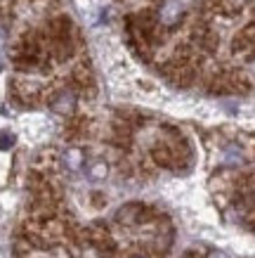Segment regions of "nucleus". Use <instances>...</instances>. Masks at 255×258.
Listing matches in <instances>:
<instances>
[{
  "mask_svg": "<svg viewBox=\"0 0 255 258\" xmlns=\"http://www.w3.org/2000/svg\"><path fill=\"white\" fill-rule=\"evenodd\" d=\"M182 3H178V0H168L165 5L161 8V22L165 24V26H175V24L182 19Z\"/></svg>",
  "mask_w": 255,
  "mask_h": 258,
  "instance_id": "1",
  "label": "nucleus"
},
{
  "mask_svg": "<svg viewBox=\"0 0 255 258\" xmlns=\"http://www.w3.org/2000/svg\"><path fill=\"white\" fill-rule=\"evenodd\" d=\"M73 102H76V97H73L71 93H62L59 97H54L52 109L59 111V114H69V111L73 109Z\"/></svg>",
  "mask_w": 255,
  "mask_h": 258,
  "instance_id": "2",
  "label": "nucleus"
},
{
  "mask_svg": "<svg viewBox=\"0 0 255 258\" xmlns=\"http://www.w3.org/2000/svg\"><path fill=\"white\" fill-rule=\"evenodd\" d=\"M64 166L69 168V171H80V166H83V152L80 149H66V154H64Z\"/></svg>",
  "mask_w": 255,
  "mask_h": 258,
  "instance_id": "3",
  "label": "nucleus"
},
{
  "mask_svg": "<svg viewBox=\"0 0 255 258\" xmlns=\"http://www.w3.org/2000/svg\"><path fill=\"white\" fill-rule=\"evenodd\" d=\"M15 145V135L12 133H0V149H10Z\"/></svg>",
  "mask_w": 255,
  "mask_h": 258,
  "instance_id": "4",
  "label": "nucleus"
},
{
  "mask_svg": "<svg viewBox=\"0 0 255 258\" xmlns=\"http://www.w3.org/2000/svg\"><path fill=\"white\" fill-rule=\"evenodd\" d=\"M5 40H8V31H5V29L0 26V50L5 47Z\"/></svg>",
  "mask_w": 255,
  "mask_h": 258,
  "instance_id": "5",
  "label": "nucleus"
},
{
  "mask_svg": "<svg viewBox=\"0 0 255 258\" xmlns=\"http://www.w3.org/2000/svg\"><path fill=\"white\" fill-rule=\"evenodd\" d=\"M208 258H229V256H224V253H220V251H215V253H210Z\"/></svg>",
  "mask_w": 255,
  "mask_h": 258,
  "instance_id": "6",
  "label": "nucleus"
}]
</instances>
